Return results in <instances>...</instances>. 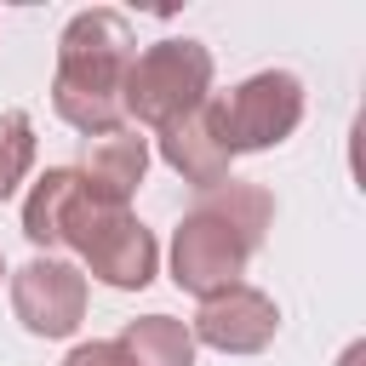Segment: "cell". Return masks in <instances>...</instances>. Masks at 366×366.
<instances>
[{
  "instance_id": "obj_9",
  "label": "cell",
  "mask_w": 366,
  "mask_h": 366,
  "mask_svg": "<svg viewBox=\"0 0 366 366\" xmlns=\"http://www.w3.org/2000/svg\"><path fill=\"white\" fill-rule=\"evenodd\" d=\"M160 154H166V166L172 172H183V183H194V189H217V183H229V149L217 143V132H212V120L194 109L189 120H177V126H166L160 132Z\"/></svg>"
},
{
  "instance_id": "obj_4",
  "label": "cell",
  "mask_w": 366,
  "mask_h": 366,
  "mask_svg": "<svg viewBox=\"0 0 366 366\" xmlns=\"http://www.w3.org/2000/svg\"><path fill=\"white\" fill-rule=\"evenodd\" d=\"M63 246H74V252L86 257V269H92L103 286H114V292L149 286V280H154V257H160V252H154V234H149L126 206L97 200V194L86 189V177H80V194H74V206H69Z\"/></svg>"
},
{
  "instance_id": "obj_7",
  "label": "cell",
  "mask_w": 366,
  "mask_h": 366,
  "mask_svg": "<svg viewBox=\"0 0 366 366\" xmlns=\"http://www.w3.org/2000/svg\"><path fill=\"white\" fill-rule=\"evenodd\" d=\"M274 332H280L274 297L257 292V286H246V280L229 286V292H217V297H206L200 315H194V326H189V337H200V343H212L223 355H257V349L274 343Z\"/></svg>"
},
{
  "instance_id": "obj_10",
  "label": "cell",
  "mask_w": 366,
  "mask_h": 366,
  "mask_svg": "<svg viewBox=\"0 0 366 366\" xmlns=\"http://www.w3.org/2000/svg\"><path fill=\"white\" fill-rule=\"evenodd\" d=\"M126 366H194V337L172 315H143L114 337Z\"/></svg>"
},
{
  "instance_id": "obj_8",
  "label": "cell",
  "mask_w": 366,
  "mask_h": 366,
  "mask_svg": "<svg viewBox=\"0 0 366 366\" xmlns=\"http://www.w3.org/2000/svg\"><path fill=\"white\" fill-rule=\"evenodd\" d=\"M143 172H149V137H143L137 126H114V132L86 137L80 177H86V189H92L97 200L126 206V200H132V189L143 183Z\"/></svg>"
},
{
  "instance_id": "obj_2",
  "label": "cell",
  "mask_w": 366,
  "mask_h": 366,
  "mask_svg": "<svg viewBox=\"0 0 366 366\" xmlns=\"http://www.w3.org/2000/svg\"><path fill=\"white\" fill-rule=\"evenodd\" d=\"M137 57V34L120 11H80L63 40H57V74H51V109L97 137V132H114L126 126V109H120V92H126V69Z\"/></svg>"
},
{
  "instance_id": "obj_6",
  "label": "cell",
  "mask_w": 366,
  "mask_h": 366,
  "mask_svg": "<svg viewBox=\"0 0 366 366\" xmlns=\"http://www.w3.org/2000/svg\"><path fill=\"white\" fill-rule=\"evenodd\" d=\"M11 309L34 337H69L86 315V274L63 257H34L11 274Z\"/></svg>"
},
{
  "instance_id": "obj_13",
  "label": "cell",
  "mask_w": 366,
  "mask_h": 366,
  "mask_svg": "<svg viewBox=\"0 0 366 366\" xmlns=\"http://www.w3.org/2000/svg\"><path fill=\"white\" fill-rule=\"evenodd\" d=\"M63 366H126V360H120V349H114V337H109V343H80Z\"/></svg>"
},
{
  "instance_id": "obj_3",
  "label": "cell",
  "mask_w": 366,
  "mask_h": 366,
  "mask_svg": "<svg viewBox=\"0 0 366 366\" xmlns=\"http://www.w3.org/2000/svg\"><path fill=\"white\" fill-rule=\"evenodd\" d=\"M212 92V51L200 40H160L126 69L120 109L137 132H166L189 120Z\"/></svg>"
},
{
  "instance_id": "obj_5",
  "label": "cell",
  "mask_w": 366,
  "mask_h": 366,
  "mask_svg": "<svg viewBox=\"0 0 366 366\" xmlns=\"http://www.w3.org/2000/svg\"><path fill=\"white\" fill-rule=\"evenodd\" d=\"M200 114L212 120L217 143L229 154H246V149H274L297 132L303 120V80L292 69H263L252 80H240L234 92L223 97H206Z\"/></svg>"
},
{
  "instance_id": "obj_12",
  "label": "cell",
  "mask_w": 366,
  "mask_h": 366,
  "mask_svg": "<svg viewBox=\"0 0 366 366\" xmlns=\"http://www.w3.org/2000/svg\"><path fill=\"white\" fill-rule=\"evenodd\" d=\"M29 166H34V126L23 109H6L0 114V200L29 177Z\"/></svg>"
},
{
  "instance_id": "obj_1",
  "label": "cell",
  "mask_w": 366,
  "mask_h": 366,
  "mask_svg": "<svg viewBox=\"0 0 366 366\" xmlns=\"http://www.w3.org/2000/svg\"><path fill=\"white\" fill-rule=\"evenodd\" d=\"M269 223H274V200L269 189L257 183H217L206 189L183 223H177V240H172V280L183 292H194L200 303L240 286L252 252L269 240Z\"/></svg>"
},
{
  "instance_id": "obj_14",
  "label": "cell",
  "mask_w": 366,
  "mask_h": 366,
  "mask_svg": "<svg viewBox=\"0 0 366 366\" xmlns=\"http://www.w3.org/2000/svg\"><path fill=\"white\" fill-rule=\"evenodd\" d=\"M0 274H6V263H0Z\"/></svg>"
},
{
  "instance_id": "obj_11",
  "label": "cell",
  "mask_w": 366,
  "mask_h": 366,
  "mask_svg": "<svg viewBox=\"0 0 366 366\" xmlns=\"http://www.w3.org/2000/svg\"><path fill=\"white\" fill-rule=\"evenodd\" d=\"M74 194H80V172L74 166H51L23 200V234L34 246H63V223H69Z\"/></svg>"
}]
</instances>
